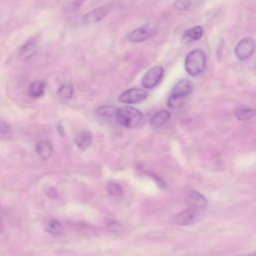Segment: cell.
I'll return each mask as SVG.
<instances>
[{
	"label": "cell",
	"mask_w": 256,
	"mask_h": 256,
	"mask_svg": "<svg viewBox=\"0 0 256 256\" xmlns=\"http://www.w3.org/2000/svg\"><path fill=\"white\" fill-rule=\"evenodd\" d=\"M193 83L188 79H181L175 83L173 86L171 93L167 100V105L170 108L178 109L181 108L184 103L186 97L192 92Z\"/></svg>",
	"instance_id": "6da1fadb"
},
{
	"label": "cell",
	"mask_w": 256,
	"mask_h": 256,
	"mask_svg": "<svg viewBox=\"0 0 256 256\" xmlns=\"http://www.w3.org/2000/svg\"><path fill=\"white\" fill-rule=\"evenodd\" d=\"M184 67L186 72L192 77H196L204 72L206 67V55L204 51L201 49L190 51L185 57Z\"/></svg>",
	"instance_id": "7a4b0ae2"
},
{
	"label": "cell",
	"mask_w": 256,
	"mask_h": 256,
	"mask_svg": "<svg viewBox=\"0 0 256 256\" xmlns=\"http://www.w3.org/2000/svg\"><path fill=\"white\" fill-rule=\"evenodd\" d=\"M116 120L126 128H135L143 121V114L132 106L119 107L116 110Z\"/></svg>",
	"instance_id": "3957f363"
},
{
	"label": "cell",
	"mask_w": 256,
	"mask_h": 256,
	"mask_svg": "<svg viewBox=\"0 0 256 256\" xmlns=\"http://www.w3.org/2000/svg\"><path fill=\"white\" fill-rule=\"evenodd\" d=\"M203 216V209L195 208V207H189L178 214L174 215L172 217V222L181 225V226H186V225H191L196 222H198Z\"/></svg>",
	"instance_id": "277c9868"
},
{
	"label": "cell",
	"mask_w": 256,
	"mask_h": 256,
	"mask_svg": "<svg viewBox=\"0 0 256 256\" xmlns=\"http://www.w3.org/2000/svg\"><path fill=\"white\" fill-rule=\"evenodd\" d=\"M40 44V33L33 35L32 37L28 38L18 49L17 56L20 60L26 61L32 58L35 53L38 51Z\"/></svg>",
	"instance_id": "5b68a950"
},
{
	"label": "cell",
	"mask_w": 256,
	"mask_h": 256,
	"mask_svg": "<svg viewBox=\"0 0 256 256\" xmlns=\"http://www.w3.org/2000/svg\"><path fill=\"white\" fill-rule=\"evenodd\" d=\"M164 75V69L160 65L153 66L150 68L142 77L141 85L145 89H152L159 84Z\"/></svg>",
	"instance_id": "8992f818"
},
{
	"label": "cell",
	"mask_w": 256,
	"mask_h": 256,
	"mask_svg": "<svg viewBox=\"0 0 256 256\" xmlns=\"http://www.w3.org/2000/svg\"><path fill=\"white\" fill-rule=\"evenodd\" d=\"M255 46L256 44L253 38L251 37L242 38L241 40H239V42L235 46L234 52L236 57L241 61L248 59L253 54L255 50Z\"/></svg>",
	"instance_id": "52a82bcc"
},
{
	"label": "cell",
	"mask_w": 256,
	"mask_h": 256,
	"mask_svg": "<svg viewBox=\"0 0 256 256\" xmlns=\"http://www.w3.org/2000/svg\"><path fill=\"white\" fill-rule=\"evenodd\" d=\"M148 97V92L141 88H130L120 94L118 100L124 104H137Z\"/></svg>",
	"instance_id": "ba28073f"
},
{
	"label": "cell",
	"mask_w": 256,
	"mask_h": 256,
	"mask_svg": "<svg viewBox=\"0 0 256 256\" xmlns=\"http://www.w3.org/2000/svg\"><path fill=\"white\" fill-rule=\"evenodd\" d=\"M109 13V7L108 6H100L97 7L90 12L86 13L83 16V22L85 24H95L101 21L103 18L106 17V15Z\"/></svg>",
	"instance_id": "9c48e42d"
},
{
	"label": "cell",
	"mask_w": 256,
	"mask_h": 256,
	"mask_svg": "<svg viewBox=\"0 0 256 256\" xmlns=\"http://www.w3.org/2000/svg\"><path fill=\"white\" fill-rule=\"evenodd\" d=\"M153 32L150 28H148L147 26H142V27H138L135 28L134 30H132L127 38L130 42H135V43H139V42H143L147 39H149L152 36Z\"/></svg>",
	"instance_id": "30bf717a"
},
{
	"label": "cell",
	"mask_w": 256,
	"mask_h": 256,
	"mask_svg": "<svg viewBox=\"0 0 256 256\" xmlns=\"http://www.w3.org/2000/svg\"><path fill=\"white\" fill-rule=\"evenodd\" d=\"M203 33H204V31L201 26H193L191 28L186 29L183 32V34L181 36V41L184 44H188V43L197 41L202 38Z\"/></svg>",
	"instance_id": "8fae6325"
},
{
	"label": "cell",
	"mask_w": 256,
	"mask_h": 256,
	"mask_svg": "<svg viewBox=\"0 0 256 256\" xmlns=\"http://www.w3.org/2000/svg\"><path fill=\"white\" fill-rule=\"evenodd\" d=\"M92 143V134L89 130L79 131L75 136V144L81 150H86Z\"/></svg>",
	"instance_id": "7c38bea8"
},
{
	"label": "cell",
	"mask_w": 256,
	"mask_h": 256,
	"mask_svg": "<svg viewBox=\"0 0 256 256\" xmlns=\"http://www.w3.org/2000/svg\"><path fill=\"white\" fill-rule=\"evenodd\" d=\"M35 150L37 155L42 159V160H47L51 157L53 153V146L52 144L47 141V140H41L37 142L35 146Z\"/></svg>",
	"instance_id": "4fadbf2b"
},
{
	"label": "cell",
	"mask_w": 256,
	"mask_h": 256,
	"mask_svg": "<svg viewBox=\"0 0 256 256\" xmlns=\"http://www.w3.org/2000/svg\"><path fill=\"white\" fill-rule=\"evenodd\" d=\"M44 230L54 236H59L64 233V226L57 219H49L44 223Z\"/></svg>",
	"instance_id": "5bb4252c"
},
{
	"label": "cell",
	"mask_w": 256,
	"mask_h": 256,
	"mask_svg": "<svg viewBox=\"0 0 256 256\" xmlns=\"http://www.w3.org/2000/svg\"><path fill=\"white\" fill-rule=\"evenodd\" d=\"M170 119V112L167 110H160L153 114L150 118V125L154 128H159L167 123Z\"/></svg>",
	"instance_id": "9a60e30c"
},
{
	"label": "cell",
	"mask_w": 256,
	"mask_h": 256,
	"mask_svg": "<svg viewBox=\"0 0 256 256\" xmlns=\"http://www.w3.org/2000/svg\"><path fill=\"white\" fill-rule=\"evenodd\" d=\"M187 199H188V202L190 203L191 207L204 209L207 206L206 198L197 191H190L189 194L187 195Z\"/></svg>",
	"instance_id": "2e32d148"
},
{
	"label": "cell",
	"mask_w": 256,
	"mask_h": 256,
	"mask_svg": "<svg viewBox=\"0 0 256 256\" xmlns=\"http://www.w3.org/2000/svg\"><path fill=\"white\" fill-rule=\"evenodd\" d=\"M235 116L240 121H246L256 116V109L248 106H240L235 110Z\"/></svg>",
	"instance_id": "e0dca14e"
},
{
	"label": "cell",
	"mask_w": 256,
	"mask_h": 256,
	"mask_svg": "<svg viewBox=\"0 0 256 256\" xmlns=\"http://www.w3.org/2000/svg\"><path fill=\"white\" fill-rule=\"evenodd\" d=\"M29 94L33 98H40L45 92V82L41 80H35L29 85Z\"/></svg>",
	"instance_id": "ac0fdd59"
},
{
	"label": "cell",
	"mask_w": 256,
	"mask_h": 256,
	"mask_svg": "<svg viewBox=\"0 0 256 256\" xmlns=\"http://www.w3.org/2000/svg\"><path fill=\"white\" fill-rule=\"evenodd\" d=\"M116 110H117V107H114L111 105H105V106L98 107L95 112L99 117L111 120V119H116Z\"/></svg>",
	"instance_id": "d6986e66"
},
{
	"label": "cell",
	"mask_w": 256,
	"mask_h": 256,
	"mask_svg": "<svg viewBox=\"0 0 256 256\" xmlns=\"http://www.w3.org/2000/svg\"><path fill=\"white\" fill-rule=\"evenodd\" d=\"M88 0H62L61 1V9H62V11L66 12V13L73 12V11L79 9Z\"/></svg>",
	"instance_id": "ffe728a7"
},
{
	"label": "cell",
	"mask_w": 256,
	"mask_h": 256,
	"mask_svg": "<svg viewBox=\"0 0 256 256\" xmlns=\"http://www.w3.org/2000/svg\"><path fill=\"white\" fill-rule=\"evenodd\" d=\"M73 92H74V87L70 82L61 84L57 89V94L62 100H69L73 96Z\"/></svg>",
	"instance_id": "44dd1931"
},
{
	"label": "cell",
	"mask_w": 256,
	"mask_h": 256,
	"mask_svg": "<svg viewBox=\"0 0 256 256\" xmlns=\"http://www.w3.org/2000/svg\"><path fill=\"white\" fill-rule=\"evenodd\" d=\"M199 0H176L173 3V7L180 11H188L197 6Z\"/></svg>",
	"instance_id": "7402d4cb"
},
{
	"label": "cell",
	"mask_w": 256,
	"mask_h": 256,
	"mask_svg": "<svg viewBox=\"0 0 256 256\" xmlns=\"http://www.w3.org/2000/svg\"><path fill=\"white\" fill-rule=\"evenodd\" d=\"M107 191L111 196L115 197H121L123 194L121 186L115 182H109L107 184Z\"/></svg>",
	"instance_id": "603a6c76"
},
{
	"label": "cell",
	"mask_w": 256,
	"mask_h": 256,
	"mask_svg": "<svg viewBox=\"0 0 256 256\" xmlns=\"http://www.w3.org/2000/svg\"><path fill=\"white\" fill-rule=\"evenodd\" d=\"M10 131V126L7 121L4 119H0V133L1 134H7Z\"/></svg>",
	"instance_id": "cb8c5ba5"
},
{
	"label": "cell",
	"mask_w": 256,
	"mask_h": 256,
	"mask_svg": "<svg viewBox=\"0 0 256 256\" xmlns=\"http://www.w3.org/2000/svg\"><path fill=\"white\" fill-rule=\"evenodd\" d=\"M2 231V223H1V221H0V232Z\"/></svg>",
	"instance_id": "d4e9b609"
},
{
	"label": "cell",
	"mask_w": 256,
	"mask_h": 256,
	"mask_svg": "<svg viewBox=\"0 0 256 256\" xmlns=\"http://www.w3.org/2000/svg\"><path fill=\"white\" fill-rule=\"evenodd\" d=\"M1 27H2V24L0 23V30H1Z\"/></svg>",
	"instance_id": "484cf974"
}]
</instances>
